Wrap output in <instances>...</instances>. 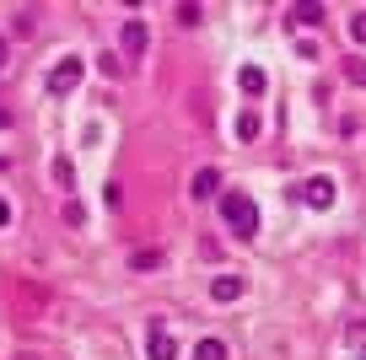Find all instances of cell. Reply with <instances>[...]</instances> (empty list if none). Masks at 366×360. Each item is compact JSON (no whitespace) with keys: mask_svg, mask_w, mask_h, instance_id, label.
<instances>
[{"mask_svg":"<svg viewBox=\"0 0 366 360\" xmlns=\"http://www.w3.org/2000/svg\"><path fill=\"white\" fill-rule=\"evenodd\" d=\"M221 215H227V226L237 236H253L259 231V204L248 199V194H221Z\"/></svg>","mask_w":366,"mask_h":360,"instance_id":"cell-1","label":"cell"},{"mask_svg":"<svg viewBox=\"0 0 366 360\" xmlns=\"http://www.w3.org/2000/svg\"><path fill=\"white\" fill-rule=\"evenodd\" d=\"M81 76H86V65H81L76 54H65L54 70H49V97H70V91L81 86Z\"/></svg>","mask_w":366,"mask_h":360,"instance_id":"cell-2","label":"cell"},{"mask_svg":"<svg viewBox=\"0 0 366 360\" xmlns=\"http://www.w3.org/2000/svg\"><path fill=\"white\" fill-rule=\"evenodd\" d=\"M242 291H248V280H242V274H216V280H210V296H216L221 306L242 301Z\"/></svg>","mask_w":366,"mask_h":360,"instance_id":"cell-3","label":"cell"},{"mask_svg":"<svg viewBox=\"0 0 366 360\" xmlns=\"http://www.w3.org/2000/svg\"><path fill=\"white\" fill-rule=\"evenodd\" d=\"M302 199H307L312 210H329L334 204V178H307L302 183Z\"/></svg>","mask_w":366,"mask_h":360,"instance_id":"cell-4","label":"cell"},{"mask_svg":"<svg viewBox=\"0 0 366 360\" xmlns=\"http://www.w3.org/2000/svg\"><path fill=\"white\" fill-rule=\"evenodd\" d=\"M146 355H151V360H178V344H172V334L151 328V339H146Z\"/></svg>","mask_w":366,"mask_h":360,"instance_id":"cell-5","label":"cell"},{"mask_svg":"<svg viewBox=\"0 0 366 360\" xmlns=\"http://www.w3.org/2000/svg\"><path fill=\"white\" fill-rule=\"evenodd\" d=\"M237 86H242V91H248V97H259V91H264V86H269V76H264V70H259V65H242V70H237Z\"/></svg>","mask_w":366,"mask_h":360,"instance_id":"cell-6","label":"cell"},{"mask_svg":"<svg viewBox=\"0 0 366 360\" xmlns=\"http://www.w3.org/2000/svg\"><path fill=\"white\" fill-rule=\"evenodd\" d=\"M189 189H194V199H205V194H216V189H221V172H216V167H199Z\"/></svg>","mask_w":366,"mask_h":360,"instance_id":"cell-7","label":"cell"},{"mask_svg":"<svg viewBox=\"0 0 366 360\" xmlns=\"http://www.w3.org/2000/svg\"><path fill=\"white\" fill-rule=\"evenodd\" d=\"M146 49V22H124V54H140Z\"/></svg>","mask_w":366,"mask_h":360,"instance_id":"cell-8","label":"cell"},{"mask_svg":"<svg viewBox=\"0 0 366 360\" xmlns=\"http://www.w3.org/2000/svg\"><path fill=\"white\" fill-rule=\"evenodd\" d=\"M194 360H227V344H221V339H199V344H194Z\"/></svg>","mask_w":366,"mask_h":360,"instance_id":"cell-9","label":"cell"},{"mask_svg":"<svg viewBox=\"0 0 366 360\" xmlns=\"http://www.w3.org/2000/svg\"><path fill=\"white\" fill-rule=\"evenodd\" d=\"M291 22H302V27H318V22H323V6H291Z\"/></svg>","mask_w":366,"mask_h":360,"instance_id":"cell-10","label":"cell"},{"mask_svg":"<svg viewBox=\"0 0 366 360\" xmlns=\"http://www.w3.org/2000/svg\"><path fill=\"white\" fill-rule=\"evenodd\" d=\"M54 183H59V189L76 183V161H70V156H54Z\"/></svg>","mask_w":366,"mask_h":360,"instance_id":"cell-11","label":"cell"},{"mask_svg":"<svg viewBox=\"0 0 366 360\" xmlns=\"http://www.w3.org/2000/svg\"><path fill=\"white\" fill-rule=\"evenodd\" d=\"M237 140H259V113H242L237 119Z\"/></svg>","mask_w":366,"mask_h":360,"instance_id":"cell-12","label":"cell"},{"mask_svg":"<svg viewBox=\"0 0 366 360\" xmlns=\"http://www.w3.org/2000/svg\"><path fill=\"white\" fill-rule=\"evenodd\" d=\"M129 264H135V269H157V264H162V253H157V248H140Z\"/></svg>","mask_w":366,"mask_h":360,"instance_id":"cell-13","label":"cell"},{"mask_svg":"<svg viewBox=\"0 0 366 360\" xmlns=\"http://www.w3.org/2000/svg\"><path fill=\"white\" fill-rule=\"evenodd\" d=\"M345 76H350L355 86H366V59H345Z\"/></svg>","mask_w":366,"mask_h":360,"instance_id":"cell-14","label":"cell"},{"mask_svg":"<svg viewBox=\"0 0 366 360\" xmlns=\"http://www.w3.org/2000/svg\"><path fill=\"white\" fill-rule=\"evenodd\" d=\"M350 38H355V44H366V11L350 16Z\"/></svg>","mask_w":366,"mask_h":360,"instance_id":"cell-15","label":"cell"},{"mask_svg":"<svg viewBox=\"0 0 366 360\" xmlns=\"http://www.w3.org/2000/svg\"><path fill=\"white\" fill-rule=\"evenodd\" d=\"M350 344H355V355H361V360H366V334H355V339H350Z\"/></svg>","mask_w":366,"mask_h":360,"instance_id":"cell-16","label":"cell"},{"mask_svg":"<svg viewBox=\"0 0 366 360\" xmlns=\"http://www.w3.org/2000/svg\"><path fill=\"white\" fill-rule=\"evenodd\" d=\"M6 221H11V204H6V199H0V226H6Z\"/></svg>","mask_w":366,"mask_h":360,"instance_id":"cell-17","label":"cell"},{"mask_svg":"<svg viewBox=\"0 0 366 360\" xmlns=\"http://www.w3.org/2000/svg\"><path fill=\"white\" fill-rule=\"evenodd\" d=\"M0 70H6V38H0Z\"/></svg>","mask_w":366,"mask_h":360,"instance_id":"cell-18","label":"cell"}]
</instances>
